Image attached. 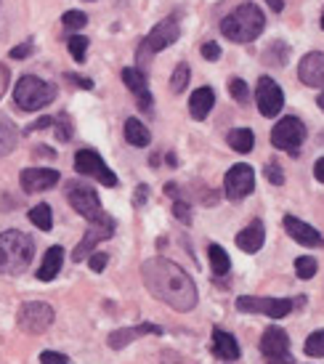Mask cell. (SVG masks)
<instances>
[{"mask_svg":"<svg viewBox=\"0 0 324 364\" xmlns=\"http://www.w3.org/2000/svg\"><path fill=\"white\" fill-rule=\"evenodd\" d=\"M141 279L157 301L176 311H192L197 306V284L178 263L168 258H149L141 266Z\"/></svg>","mask_w":324,"mask_h":364,"instance_id":"obj_1","label":"cell"},{"mask_svg":"<svg viewBox=\"0 0 324 364\" xmlns=\"http://www.w3.org/2000/svg\"><path fill=\"white\" fill-rule=\"evenodd\" d=\"M35 258V240L19 229H9L0 234V274L19 277L30 269Z\"/></svg>","mask_w":324,"mask_h":364,"instance_id":"obj_2","label":"cell"},{"mask_svg":"<svg viewBox=\"0 0 324 364\" xmlns=\"http://www.w3.org/2000/svg\"><path fill=\"white\" fill-rule=\"evenodd\" d=\"M266 27V16L264 11L258 9L255 3H242L229 14L223 16L221 21V32L234 43H250L255 41Z\"/></svg>","mask_w":324,"mask_h":364,"instance_id":"obj_3","label":"cell"},{"mask_svg":"<svg viewBox=\"0 0 324 364\" xmlns=\"http://www.w3.org/2000/svg\"><path fill=\"white\" fill-rule=\"evenodd\" d=\"M53 99H56V85L40 80V77H35V75H24V77L14 85V102L24 112L43 109V107H48Z\"/></svg>","mask_w":324,"mask_h":364,"instance_id":"obj_4","label":"cell"},{"mask_svg":"<svg viewBox=\"0 0 324 364\" xmlns=\"http://www.w3.org/2000/svg\"><path fill=\"white\" fill-rule=\"evenodd\" d=\"M298 301L293 298H264V295H242L237 298V309L242 314H264L269 319H284Z\"/></svg>","mask_w":324,"mask_h":364,"instance_id":"obj_5","label":"cell"},{"mask_svg":"<svg viewBox=\"0 0 324 364\" xmlns=\"http://www.w3.org/2000/svg\"><path fill=\"white\" fill-rule=\"evenodd\" d=\"M306 141V125L298 117H282V120L276 122L271 128V144L276 149H282V152H290V154H298L301 149V144Z\"/></svg>","mask_w":324,"mask_h":364,"instance_id":"obj_6","label":"cell"},{"mask_svg":"<svg viewBox=\"0 0 324 364\" xmlns=\"http://www.w3.org/2000/svg\"><path fill=\"white\" fill-rule=\"evenodd\" d=\"M67 189H70V192H67V200H70V205L80 213L88 223L99 221V218H104V215H107V213H104V208H102L99 194L93 192L91 186H85V183H70Z\"/></svg>","mask_w":324,"mask_h":364,"instance_id":"obj_7","label":"cell"},{"mask_svg":"<svg viewBox=\"0 0 324 364\" xmlns=\"http://www.w3.org/2000/svg\"><path fill=\"white\" fill-rule=\"evenodd\" d=\"M16 324L24 333L43 335L53 324V309L48 304H43V301H30V304H24L19 309Z\"/></svg>","mask_w":324,"mask_h":364,"instance_id":"obj_8","label":"cell"},{"mask_svg":"<svg viewBox=\"0 0 324 364\" xmlns=\"http://www.w3.org/2000/svg\"><path fill=\"white\" fill-rule=\"evenodd\" d=\"M255 189V171L244 162L232 165L223 176V192L229 200H244Z\"/></svg>","mask_w":324,"mask_h":364,"instance_id":"obj_9","label":"cell"},{"mask_svg":"<svg viewBox=\"0 0 324 364\" xmlns=\"http://www.w3.org/2000/svg\"><path fill=\"white\" fill-rule=\"evenodd\" d=\"M75 171L80 176H88V178H96L104 186H117V176L107 168V162L93 152V149H80L75 154Z\"/></svg>","mask_w":324,"mask_h":364,"instance_id":"obj_10","label":"cell"},{"mask_svg":"<svg viewBox=\"0 0 324 364\" xmlns=\"http://www.w3.org/2000/svg\"><path fill=\"white\" fill-rule=\"evenodd\" d=\"M112 234H114V218L104 215V218H99V221H93L91 226H88L85 237H82V242L75 247L72 261H77V263L85 261V258L93 253V247H96L99 242H104V240H109Z\"/></svg>","mask_w":324,"mask_h":364,"instance_id":"obj_11","label":"cell"},{"mask_svg":"<svg viewBox=\"0 0 324 364\" xmlns=\"http://www.w3.org/2000/svg\"><path fill=\"white\" fill-rule=\"evenodd\" d=\"M255 102H258V109L264 117H276L284 107V93L271 77H261L258 88H255Z\"/></svg>","mask_w":324,"mask_h":364,"instance_id":"obj_12","label":"cell"},{"mask_svg":"<svg viewBox=\"0 0 324 364\" xmlns=\"http://www.w3.org/2000/svg\"><path fill=\"white\" fill-rule=\"evenodd\" d=\"M178 35H181V27H178V21H176V19L160 21V24H157V27L146 35L141 51H149V53L165 51L168 46H173V43L178 41Z\"/></svg>","mask_w":324,"mask_h":364,"instance_id":"obj_13","label":"cell"},{"mask_svg":"<svg viewBox=\"0 0 324 364\" xmlns=\"http://www.w3.org/2000/svg\"><path fill=\"white\" fill-rule=\"evenodd\" d=\"M56 183H59V171H51V168H27V171H21V189L27 194L45 192Z\"/></svg>","mask_w":324,"mask_h":364,"instance_id":"obj_14","label":"cell"},{"mask_svg":"<svg viewBox=\"0 0 324 364\" xmlns=\"http://www.w3.org/2000/svg\"><path fill=\"white\" fill-rule=\"evenodd\" d=\"M298 77L308 85V88H324V53L311 51L301 59L298 67Z\"/></svg>","mask_w":324,"mask_h":364,"instance_id":"obj_15","label":"cell"},{"mask_svg":"<svg viewBox=\"0 0 324 364\" xmlns=\"http://www.w3.org/2000/svg\"><path fill=\"white\" fill-rule=\"evenodd\" d=\"M284 229H287V234L293 237L295 242H301L303 247H322L324 245V237L319 232H316L314 226H308L306 221H301V218H295V215H284Z\"/></svg>","mask_w":324,"mask_h":364,"instance_id":"obj_16","label":"cell"},{"mask_svg":"<svg viewBox=\"0 0 324 364\" xmlns=\"http://www.w3.org/2000/svg\"><path fill=\"white\" fill-rule=\"evenodd\" d=\"M122 82L131 88V93L139 99V107L144 112L152 109V93H149V85H146V72L136 70V67H128L122 70Z\"/></svg>","mask_w":324,"mask_h":364,"instance_id":"obj_17","label":"cell"},{"mask_svg":"<svg viewBox=\"0 0 324 364\" xmlns=\"http://www.w3.org/2000/svg\"><path fill=\"white\" fill-rule=\"evenodd\" d=\"M261 354H264L266 359L290 354V338H287V333H284L282 327L271 324V327L266 330L264 338H261Z\"/></svg>","mask_w":324,"mask_h":364,"instance_id":"obj_18","label":"cell"},{"mask_svg":"<svg viewBox=\"0 0 324 364\" xmlns=\"http://www.w3.org/2000/svg\"><path fill=\"white\" fill-rule=\"evenodd\" d=\"M266 242V226L264 221H250V226H244L242 232L237 234V247L244 253H258Z\"/></svg>","mask_w":324,"mask_h":364,"instance_id":"obj_19","label":"cell"},{"mask_svg":"<svg viewBox=\"0 0 324 364\" xmlns=\"http://www.w3.org/2000/svg\"><path fill=\"white\" fill-rule=\"evenodd\" d=\"M162 330L160 327H154V324H139V327H125V330H114L109 335V346L114 351H120L125 346H131L136 338H141V335H160Z\"/></svg>","mask_w":324,"mask_h":364,"instance_id":"obj_20","label":"cell"},{"mask_svg":"<svg viewBox=\"0 0 324 364\" xmlns=\"http://www.w3.org/2000/svg\"><path fill=\"white\" fill-rule=\"evenodd\" d=\"M213 354L223 362H234L239 356V343L234 341V335H229L226 330L215 327L213 330Z\"/></svg>","mask_w":324,"mask_h":364,"instance_id":"obj_21","label":"cell"},{"mask_svg":"<svg viewBox=\"0 0 324 364\" xmlns=\"http://www.w3.org/2000/svg\"><path fill=\"white\" fill-rule=\"evenodd\" d=\"M215 107V93L213 88H197L189 99V114L194 120H205Z\"/></svg>","mask_w":324,"mask_h":364,"instance_id":"obj_22","label":"cell"},{"mask_svg":"<svg viewBox=\"0 0 324 364\" xmlns=\"http://www.w3.org/2000/svg\"><path fill=\"white\" fill-rule=\"evenodd\" d=\"M61 263H64V250H61L59 245L48 247V250H45V255H43L40 269H38V279H40V282H51L53 277H59Z\"/></svg>","mask_w":324,"mask_h":364,"instance_id":"obj_23","label":"cell"},{"mask_svg":"<svg viewBox=\"0 0 324 364\" xmlns=\"http://www.w3.org/2000/svg\"><path fill=\"white\" fill-rule=\"evenodd\" d=\"M125 139H128V144H133V146H149L152 133H149V128H146L141 120L131 117V120H125Z\"/></svg>","mask_w":324,"mask_h":364,"instance_id":"obj_24","label":"cell"},{"mask_svg":"<svg viewBox=\"0 0 324 364\" xmlns=\"http://www.w3.org/2000/svg\"><path fill=\"white\" fill-rule=\"evenodd\" d=\"M16 141H19L16 125H14L6 114H0V157L14 152V149H16Z\"/></svg>","mask_w":324,"mask_h":364,"instance_id":"obj_25","label":"cell"},{"mask_svg":"<svg viewBox=\"0 0 324 364\" xmlns=\"http://www.w3.org/2000/svg\"><path fill=\"white\" fill-rule=\"evenodd\" d=\"M229 146H232L234 152H239V154L253 152L255 133L250 131V128H234V131L229 133Z\"/></svg>","mask_w":324,"mask_h":364,"instance_id":"obj_26","label":"cell"},{"mask_svg":"<svg viewBox=\"0 0 324 364\" xmlns=\"http://www.w3.org/2000/svg\"><path fill=\"white\" fill-rule=\"evenodd\" d=\"M207 258H210V266H213L215 277L229 274V269H232V261H229V253L223 250L221 245H210V247H207Z\"/></svg>","mask_w":324,"mask_h":364,"instance_id":"obj_27","label":"cell"},{"mask_svg":"<svg viewBox=\"0 0 324 364\" xmlns=\"http://www.w3.org/2000/svg\"><path fill=\"white\" fill-rule=\"evenodd\" d=\"M30 221L40 229V232H51V226H53V213H51V208L45 203H40V205H35L30 210Z\"/></svg>","mask_w":324,"mask_h":364,"instance_id":"obj_28","label":"cell"},{"mask_svg":"<svg viewBox=\"0 0 324 364\" xmlns=\"http://www.w3.org/2000/svg\"><path fill=\"white\" fill-rule=\"evenodd\" d=\"M189 77H192V70H189V64H178V67L173 70L171 91L173 93H183V91H186V85H189Z\"/></svg>","mask_w":324,"mask_h":364,"instance_id":"obj_29","label":"cell"},{"mask_svg":"<svg viewBox=\"0 0 324 364\" xmlns=\"http://www.w3.org/2000/svg\"><path fill=\"white\" fill-rule=\"evenodd\" d=\"M287 56H290V48H287V43H282V41L271 43V48L264 53V59L271 61L274 67H284V64H287Z\"/></svg>","mask_w":324,"mask_h":364,"instance_id":"obj_30","label":"cell"},{"mask_svg":"<svg viewBox=\"0 0 324 364\" xmlns=\"http://www.w3.org/2000/svg\"><path fill=\"white\" fill-rule=\"evenodd\" d=\"M306 354L314 356V359H324V330H316L306 338Z\"/></svg>","mask_w":324,"mask_h":364,"instance_id":"obj_31","label":"cell"},{"mask_svg":"<svg viewBox=\"0 0 324 364\" xmlns=\"http://www.w3.org/2000/svg\"><path fill=\"white\" fill-rule=\"evenodd\" d=\"M61 24H64V30L77 32V30H82V27L88 24V16H85L82 11H67V14L61 16Z\"/></svg>","mask_w":324,"mask_h":364,"instance_id":"obj_32","label":"cell"},{"mask_svg":"<svg viewBox=\"0 0 324 364\" xmlns=\"http://www.w3.org/2000/svg\"><path fill=\"white\" fill-rule=\"evenodd\" d=\"M67 48H70L72 59L75 61H85V53H88V38H82V35H72L70 41H67Z\"/></svg>","mask_w":324,"mask_h":364,"instance_id":"obj_33","label":"cell"},{"mask_svg":"<svg viewBox=\"0 0 324 364\" xmlns=\"http://www.w3.org/2000/svg\"><path fill=\"white\" fill-rule=\"evenodd\" d=\"M295 272H298L301 279H311V277L316 274V261L311 258V255H301V258L295 261Z\"/></svg>","mask_w":324,"mask_h":364,"instance_id":"obj_34","label":"cell"},{"mask_svg":"<svg viewBox=\"0 0 324 364\" xmlns=\"http://www.w3.org/2000/svg\"><path fill=\"white\" fill-rule=\"evenodd\" d=\"M229 93H232V96L239 104H247V102H250V85H247L244 80H239V77H234V80L229 82Z\"/></svg>","mask_w":324,"mask_h":364,"instance_id":"obj_35","label":"cell"},{"mask_svg":"<svg viewBox=\"0 0 324 364\" xmlns=\"http://www.w3.org/2000/svg\"><path fill=\"white\" fill-rule=\"evenodd\" d=\"M266 178H269L274 186H282V183H284L282 168H279L276 162H269V165H266Z\"/></svg>","mask_w":324,"mask_h":364,"instance_id":"obj_36","label":"cell"},{"mask_svg":"<svg viewBox=\"0 0 324 364\" xmlns=\"http://www.w3.org/2000/svg\"><path fill=\"white\" fill-rule=\"evenodd\" d=\"M173 213H176V218H178L181 223H192V208H189L186 203H181V200L173 205Z\"/></svg>","mask_w":324,"mask_h":364,"instance_id":"obj_37","label":"cell"},{"mask_svg":"<svg viewBox=\"0 0 324 364\" xmlns=\"http://www.w3.org/2000/svg\"><path fill=\"white\" fill-rule=\"evenodd\" d=\"M88 258H91L88 263H91L93 272H104V269H107V263H109V255H107V253H99V250H96V253H91Z\"/></svg>","mask_w":324,"mask_h":364,"instance_id":"obj_38","label":"cell"},{"mask_svg":"<svg viewBox=\"0 0 324 364\" xmlns=\"http://www.w3.org/2000/svg\"><path fill=\"white\" fill-rule=\"evenodd\" d=\"M200 53H202L207 61H218V59H221V48H218V43H202Z\"/></svg>","mask_w":324,"mask_h":364,"instance_id":"obj_39","label":"cell"},{"mask_svg":"<svg viewBox=\"0 0 324 364\" xmlns=\"http://www.w3.org/2000/svg\"><path fill=\"white\" fill-rule=\"evenodd\" d=\"M56 125H59V128H56V136H59V141H70V139H72L70 120H67V117H59V120H56Z\"/></svg>","mask_w":324,"mask_h":364,"instance_id":"obj_40","label":"cell"},{"mask_svg":"<svg viewBox=\"0 0 324 364\" xmlns=\"http://www.w3.org/2000/svg\"><path fill=\"white\" fill-rule=\"evenodd\" d=\"M64 80L75 82V85H77V88H82V91H91V88H93L91 77H80V75H72V72H67V75H64Z\"/></svg>","mask_w":324,"mask_h":364,"instance_id":"obj_41","label":"cell"},{"mask_svg":"<svg viewBox=\"0 0 324 364\" xmlns=\"http://www.w3.org/2000/svg\"><path fill=\"white\" fill-rule=\"evenodd\" d=\"M40 362L43 364H72L70 359L64 354H56V351H43L40 354Z\"/></svg>","mask_w":324,"mask_h":364,"instance_id":"obj_42","label":"cell"},{"mask_svg":"<svg viewBox=\"0 0 324 364\" xmlns=\"http://www.w3.org/2000/svg\"><path fill=\"white\" fill-rule=\"evenodd\" d=\"M32 51H35V46H32V43L16 46V48H11V59H27V56H30Z\"/></svg>","mask_w":324,"mask_h":364,"instance_id":"obj_43","label":"cell"},{"mask_svg":"<svg viewBox=\"0 0 324 364\" xmlns=\"http://www.w3.org/2000/svg\"><path fill=\"white\" fill-rule=\"evenodd\" d=\"M48 125H53V117H40L38 122H32L27 131H43V128H48Z\"/></svg>","mask_w":324,"mask_h":364,"instance_id":"obj_44","label":"cell"},{"mask_svg":"<svg viewBox=\"0 0 324 364\" xmlns=\"http://www.w3.org/2000/svg\"><path fill=\"white\" fill-rule=\"evenodd\" d=\"M266 364H295V359L290 354H287V356H274V359H269Z\"/></svg>","mask_w":324,"mask_h":364,"instance_id":"obj_45","label":"cell"},{"mask_svg":"<svg viewBox=\"0 0 324 364\" xmlns=\"http://www.w3.org/2000/svg\"><path fill=\"white\" fill-rule=\"evenodd\" d=\"M314 176H316V181H322V183H324V157L314 165Z\"/></svg>","mask_w":324,"mask_h":364,"instance_id":"obj_46","label":"cell"},{"mask_svg":"<svg viewBox=\"0 0 324 364\" xmlns=\"http://www.w3.org/2000/svg\"><path fill=\"white\" fill-rule=\"evenodd\" d=\"M266 6H269L271 11H276V14H279V11L284 9V0H266Z\"/></svg>","mask_w":324,"mask_h":364,"instance_id":"obj_47","label":"cell"},{"mask_svg":"<svg viewBox=\"0 0 324 364\" xmlns=\"http://www.w3.org/2000/svg\"><path fill=\"white\" fill-rule=\"evenodd\" d=\"M136 192H139V194H136V203L141 205L144 200H146V192H149V189H146V186H144V183H141V186H139V189H136Z\"/></svg>","mask_w":324,"mask_h":364,"instance_id":"obj_48","label":"cell"},{"mask_svg":"<svg viewBox=\"0 0 324 364\" xmlns=\"http://www.w3.org/2000/svg\"><path fill=\"white\" fill-rule=\"evenodd\" d=\"M6 91V70H0V96Z\"/></svg>","mask_w":324,"mask_h":364,"instance_id":"obj_49","label":"cell"},{"mask_svg":"<svg viewBox=\"0 0 324 364\" xmlns=\"http://www.w3.org/2000/svg\"><path fill=\"white\" fill-rule=\"evenodd\" d=\"M319 107H322V112H324V91L319 93Z\"/></svg>","mask_w":324,"mask_h":364,"instance_id":"obj_50","label":"cell"},{"mask_svg":"<svg viewBox=\"0 0 324 364\" xmlns=\"http://www.w3.org/2000/svg\"><path fill=\"white\" fill-rule=\"evenodd\" d=\"M322 30H324V14H322Z\"/></svg>","mask_w":324,"mask_h":364,"instance_id":"obj_51","label":"cell"}]
</instances>
